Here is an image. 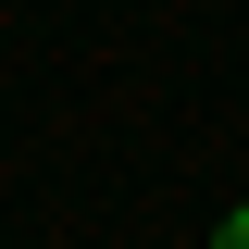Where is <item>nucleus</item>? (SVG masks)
Returning a JSON list of instances; mask_svg holds the SVG:
<instances>
[{
  "label": "nucleus",
  "mask_w": 249,
  "mask_h": 249,
  "mask_svg": "<svg viewBox=\"0 0 249 249\" xmlns=\"http://www.w3.org/2000/svg\"><path fill=\"white\" fill-rule=\"evenodd\" d=\"M212 249H249V212H224V237H212Z\"/></svg>",
  "instance_id": "f257e3e1"
}]
</instances>
